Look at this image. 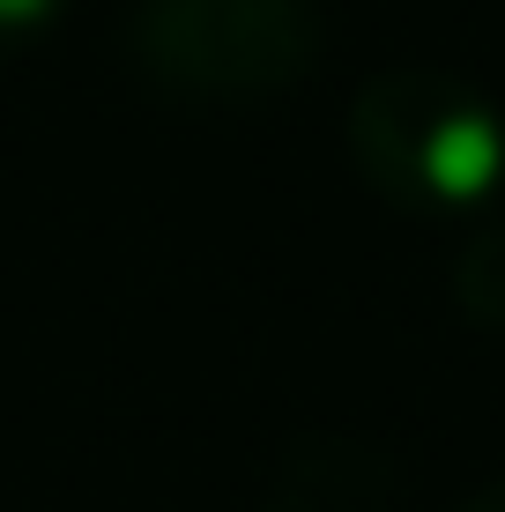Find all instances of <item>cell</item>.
<instances>
[{
  "label": "cell",
  "instance_id": "cell-1",
  "mask_svg": "<svg viewBox=\"0 0 505 512\" xmlns=\"http://www.w3.org/2000/svg\"><path fill=\"white\" fill-rule=\"evenodd\" d=\"M350 149L372 193L409 216H476L505 186V119L446 67H387L350 112Z\"/></svg>",
  "mask_w": 505,
  "mask_h": 512
},
{
  "label": "cell",
  "instance_id": "cell-2",
  "mask_svg": "<svg viewBox=\"0 0 505 512\" xmlns=\"http://www.w3.org/2000/svg\"><path fill=\"white\" fill-rule=\"evenodd\" d=\"M134 67L179 104H268L312 75L305 0H134Z\"/></svg>",
  "mask_w": 505,
  "mask_h": 512
},
{
  "label": "cell",
  "instance_id": "cell-3",
  "mask_svg": "<svg viewBox=\"0 0 505 512\" xmlns=\"http://www.w3.org/2000/svg\"><path fill=\"white\" fill-rule=\"evenodd\" d=\"M454 282H461V305H468V312H483V320L505 327V223H491V231L468 238Z\"/></svg>",
  "mask_w": 505,
  "mask_h": 512
},
{
  "label": "cell",
  "instance_id": "cell-4",
  "mask_svg": "<svg viewBox=\"0 0 505 512\" xmlns=\"http://www.w3.org/2000/svg\"><path fill=\"white\" fill-rule=\"evenodd\" d=\"M60 15H67V0H0V52L38 45Z\"/></svg>",
  "mask_w": 505,
  "mask_h": 512
},
{
  "label": "cell",
  "instance_id": "cell-5",
  "mask_svg": "<svg viewBox=\"0 0 505 512\" xmlns=\"http://www.w3.org/2000/svg\"><path fill=\"white\" fill-rule=\"evenodd\" d=\"M454 512H505V483H483V490H468V498Z\"/></svg>",
  "mask_w": 505,
  "mask_h": 512
}]
</instances>
